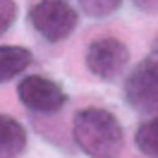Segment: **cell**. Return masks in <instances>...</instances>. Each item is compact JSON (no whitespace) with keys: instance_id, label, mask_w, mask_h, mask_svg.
I'll use <instances>...</instances> for the list:
<instances>
[{"instance_id":"obj_7","label":"cell","mask_w":158,"mask_h":158,"mask_svg":"<svg viewBox=\"0 0 158 158\" xmlns=\"http://www.w3.org/2000/svg\"><path fill=\"white\" fill-rule=\"evenodd\" d=\"M31 60L34 55L24 46H0V84L19 77L31 65Z\"/></svg>"},{"instance_id":"obj_10","label":"cell","mask_w":158,"mask_h":158,"mask_svg":"<svg viewBox=\"0 0 158 158\" xmlns=\"http://www.w3.org/2000/svg\"><path fill=\"white\" fill-rule=\"evenodd\" d=\"M17 19V2L15 0H0V36L7 34Z\"/></svg>"},{"instance_id":"obj_2","label":"cell","mask_w":158,"mask_h":158,"mask_svg":"<svg viewBox=\"0 0 158 158\" xmlns=\"http://www.w3.org/2000/svg\"><path fill=\"white\" fill-rule=\"evenodd\" d=\"M29 22L41 39L48 43H60L77 29L79 15L67 0H41L29 10Z\"/></svg>"},{"instance_id":"obj_4","label":"cell","mask_w":158,"mask_h":158,"mask_svg":"<svg viewBox=\"0 0 158 158\" xmlns=\"http://www.w3.org/2000/svg\"><path fill=\"white\" fill-rule=\"evenodd\" d=\"M125 101L137 113H158V60L146 58L125 79Z\"/></svg>"},{"instance_id":"obj_11","label":"cell","mask_w":158,"mask_h":158,"mask_svg":"<svg viewBox=\"0 0 158 158\" xmlns=\"http://www.w3.org/2000/svg\"><path fill=\"white\" fill-rule=\"evenodd\" d=\"M151 58H156V60H158V36L153 39V43H151Z\"/></svg>"},{"instance_id":"obj_5","label":"cell","mask_w":158,"mask_h":158,"mask_svg":"<svg viewBox=\"0 0 158 158\" xmlns=\"http://www.w3.org/2000/svg\"><path fill=\"white\" fill-rule=\"evenodd\" d=\"M17 96H19L24 108H29L31 113H43V115L58 113L67 103L65 89L58 81L41 77V74H29L22 79L17 86Z\"/></svg>"},{"instance_id":"obj_3","label":"cell","mask_w":158,"mask_h":158,"mask_svg":"<svg viewBox=\"0 0 158 158\" xmlns=\"http://www.w3.org/2000/svg\"><path fill=\"white\" fill-rule=\"evenodd\" d=\"M129 65V48L115 36H101L86 48V67L101 81H115Z\"/></svg>"},{"instance_id":"obj_6","label":"cell","mask_w":158,"mask_h":158,"mask_svg":"<svg viewBox=\"0 0 158 158\" xmlns=\"http://www.w3.org/2000/svg\"><path fill=\"white\" fill-rule=\"evenodd\" d=\"M27 148V129L19 120L0 113V158H19Z\"/></svg>"},{"instance_id":"obj_8","label":"cell","mask_w":158,"mask_h":158,"mask_svg":"<svg viewBox=\"0 0 158 158\" xmlns=\"http://www.w3.org/2000/svg\"><path fill=\"white\" fill-rule=\"evenodd\" d=\"M134 144L141 153L158 158V118H151L139 125L137 134H134Z\"/></svg>"},{"instance_id":"obj_1","label":"cell","mask_w":158,"mask_h":158,"mask_svg":"<svg viewBox=\"0 0 158 158\" xmlns=\"http://www.w3.org/2000/svg\"><path fill=\"white\" fill-rule=\"evenodd\" d=\"M72 137L89 158H115L122 148V125L106 108H81L72 120Z\"/></svg>"},{"instance_id":"obj_9","label":"cell","mask_w":158,"mask_h":158,"mask_svg":"<svg viewBox=\"0 0 158 158\" xmlns=\"http://www.w3.org/2000/svg\"><path fill=\"white\" fill-rule=\"evenodd\" d=\"M120 5H122V0H79L81 12L91 19H106L120 10Z\"/></svg>"}]
</instances>
